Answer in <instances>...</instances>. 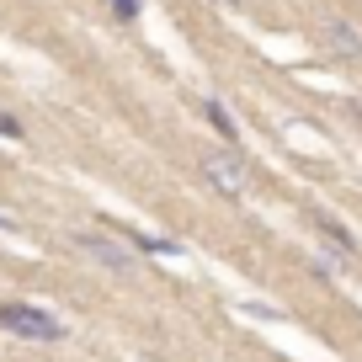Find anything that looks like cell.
I'll return each mask as SVG.
<instances>
[{"label": "cell", "mask_w": 362, "mask_h": 362, "mask_svg": "<svg viewBox=\"0 0 362 362\" xmlns=\"http://www.w3.org/2000/svg\"><path fill=\"white\" fill-rule=\"evenodd\" d=\"M69 245H75L86 261H96L102 272H117V277H128V272L139 267L134 245H128L123 235H112V229H75V235H69Z\"/></svg>", "instance_id": "obj_1"}, {"label": "cell", "mask_w": 362, "mask_h": 362, "mask_svg": "<svg viewBox=\"0 0 362 362\" xmlns=\"http://www.w3.org/2000/svg\"><path fill=\"white\" fill-rule=\"evenodd\" d=\"M0 330H11L16 341H37V346L64 341V320H54L37 304H0Z\"/></svg>", "instance_id": "obj_2"}, {"label": "cell", "mask_w": 362, "mask_h": 362, "mask_svg": "<svg viewBox=\"0 0 362 362\" xmlns=\"http://www.w3.org/2000/svg\"><path fill=\"white\" fill-rule=\"evenodd\" d=\"M203 181H214L224 197H245V187H250L245 160H240V155H218V149L203 155Z\"/></svg>", "instance_id": "obj_3"}, {"label": "cell", "mask_w": 362, "mask_h": 362, "mask_svg": "<svg viewBox=\"0 0 362 362\" xmlns=\"http://www.w3.org/2000/svg\"><path fill=\"white\" fill-rule=\"evenodd\" d=\"M325 54H336V59H362V27L330 16V22H325Z\"/></svg>", "instance_id": "obj_4"}, {"label": "cell", "mask_w": 362, "mask_h": 362, "mask_svg": "<svg viewBox=\"0 0 362 362\" xmlns=\"http://www.w3.org/2000/svg\"><path fill=\"white\" fill-rule=\"evenodd\" d=\"M203 117L214 123V134L224 139V144H240V123L229 117V107L218 102V96H203Z\"/></svg>", "instance_id": "obj_5"}, {"label": "cell", "mask_w": 362, "mask_h": 362, "mask_svg": "<svg viewBox=\"0 0 362 362\" xmlns=\"http://www.w3.org/2000/svg\"><path fill=\"white\" fill-rule=\"evenodd\" d=\"M315 229H320V240H325V245H336V250H341V256H346V261H351V256H357V240H351V235H346V229H341V224H336V218H325V214H315Z\"/></svg>", "instance_id": "obj_6"}, {"label": "cell", "mask_w": 362, "mask_h": 362, "mask_svg": "<svg viewBox=\"0 0 362 362\" xmlns=\"http://www.w3.org/2000/svg\"><path fill=\"white\" fill-rule=\"evenodd\" d=\"M107 11H112V16H123V22H139L144 0H107Z\"/></svg>", "instance_id": "obj_7"}, {"label": "cell", "mask_w": 362, "mask_h": 362, "mask_svg": "<svg viewBox=\"0 0 362 362\" xmlns=\"http://www.w3.org/2000/svg\"><path fill=\"white\" fill-rule=\"evenodd\" d=\"M27 128H22V117L16 112H0V139H22Z\"/></svg>", "instance_id": "obj_8"}, {"label": "cell", "mask_w": 362, "mask_h": 362, "mask_svg": "<svg viewBox=\"0 0 362 362\" xmlns=\"http://www.w3.org/2000/svg\"><path fill=\"white\" fill-rule=\"evenodd\" d=\"M0 235H16V218H6V214H0Z\"/></svg>", "instance_id": "obj_9"}, {"label": "cell", "mask_w": 362, "mask_h": 362, "mask_svg": "<svg viewBox=\"0 0 362 362\" xmlns=\"http://www.w3.org/2000/svg\"><path fill=\"white\" fill-rule=\"evenodd\" d=\"M218 6H235V0H218Z\"/></svg>", "instance_id": "obj_10"}]
</instances>
